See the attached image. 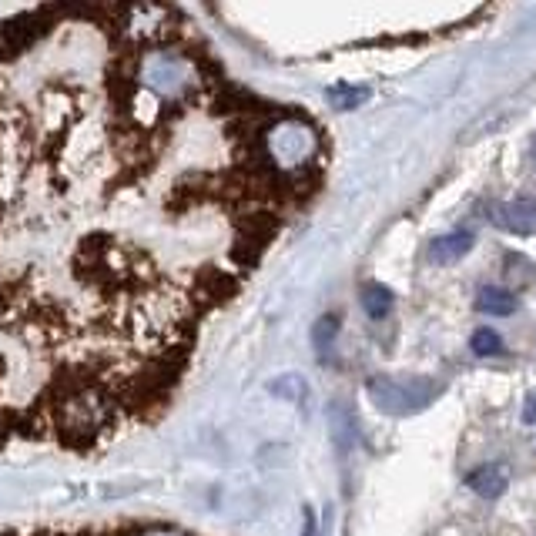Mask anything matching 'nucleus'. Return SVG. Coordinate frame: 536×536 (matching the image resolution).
<instances>
[{"label":"nucleus","mask_w":536,"mask_h":536,"mask_svg":"<svg viewBox=\"0 0 536 536\" xmlns=\"http://www.w3.org/2000/svg\"><path fill=\"white\" fill-rule=\"evenodd\" d=\"M335 332H339V319L335 315H325V319L315 322V332H312V342H315V349L325 352V346L335 339Z\"/></svg>","instance_id":"10"},{"label":"nucleus","mask_w":536,"mask_h":536,"mask_svg":"<svg viewBox=\"0 0 536 536\" xmlns=\"http://www.w3.org/2000/svg\"><path fill=\"white\" fill-rule=\"evenodd\" d=\"M469 248H473V235H469V232H453V235L436 238L433 248H429V255H433V262H439V265H453L463 255H469Z\"/></svg>","instance_id":"5"},{"label":"nucleus","mask_w":536,"mask_h":536,"mask_svg":"<svg viewBox=\"0 0 536 536\" xmlns=\"http://www.w3.org/2000/svg\"><path fill=\"white\" fill-rule=\"evenodd\" d=\"M325 98H329V104H332L335 111H356V108H362V104L372 98V91L366 88V84L339 81V84H332V88L325 91Z\"/></svg>","instance_id":"6"},{"label":"nucleus","mask_w":536,"mask_h":536,"mask_svg":"<svg viewBox=\"0 0 536 536\" xmlns=\"http://www.w3.org/2000/svg\"><path fill=\"white\" fill-rule=\"evenodd\" d=\"M469 490L486 496V500H496V496L506 493V486H510V469L506 463H490V466H480L476 473H469Z\"/></svg>","instance_id":"4"},{"label":"nucleus","mask_w":536,"mask_h":536,"mask_svg":"<svg viewBox=\"0 0 536 536\" xmlns=\"http://www.w3.org/2000/svg\"><path fill=\"white\" fill-rule=\"evenodd\" d=\"M469 346H473L476 356H500V352H503V339L490 329V325H486V329H476L473 332Z\"/></svg>","instance_id":"9"},{"label":"nucleus","mask_w":536,"mask_h":536,"mask_svg":"<svg viewBox=\"0 0 536 536\" xmlns=\"http://www.w3.org/2000/svg\"><path fill=\"white\" fill-rule=\"evenodd\" d=\"M369 396L376 402L379 413L386 416H416L433 402L443 386L426 376H413V379H392V376H376L369 379Z\"/></svg>","instance_id":"1"},{"label":"nucleus","mask_w":536,"mask_h":536,"mask_svg":"<svg viewBox=\"0 0 536 536\" xmlns=\"http://www.w3.org/2000/svg\"><path fill=\"white\" fill-rule=\"evenodd\" d=\"M476 309L486 315H513L516 312V295L506 289H483L476 295Z\"/></svg>","instance_id":"7"},{"label":"nucleus","mask_w":536,"mask_h":536,"mask_svg":"<svg viewBox=\"0 0 536 536\" xmlns=\"http://www.w3.org/2000/svg\"><path fill=\"white\" fill-rule=\"evenodd\" d=\"M362 309H366L369 319H386V315L392 312V292L386 289V285H366L359 295Z\"/></svg>","instance_id":"8"},{"label":"nucleus","mask_w":536,"mask_h":536,"mask_svg":"<svg viewBox=\"0 0 536 536\" xmlns=\"http://www.w3.org/2000/svg\"><path fill=\"white\" fill-rule=\"evenodd\" d=\"M490 218L496 228L510 235H536V201L516 198V201H493Z\"/></svg>","instance_id":"3"},{"label":"nucleus","mask_w":536,"mask_h":536,"mask_svg":"<svg viewBox=\"0 0 536 536\" xmlns=\"http://www.w3.org/2000/svg\"><path fill=\"white\" fill-rule=\"evenodd\" d=\"M141 84L161 101L181 98L191 84H195V71L181 54L175 51H151L141 61Z\"/></svg>","instance_id":"2"},{"label":"nucleus","mask_w":536,"mask_h":536,"mask_svg":"<svg viewBox=\"0 0 536 536\" xmlns=\"http://www.w3.org/2000/svg\"><path fill=\"white\" fill-rule=\"evenodd\" d=\"M302 536H315V516H312V510H305V533Z\"/></svg>","instance_id":"13"},{"label":"nucleus","mask_w":536,"mask_h":536,"mask_svg":"<svg viewBox=\"0 0 536 536\" xmlns=\"http://www.w3.org/2000/svg\"><path fill=\"white\" fill-rule=\"evenodd\" d=\"M272 392H275V396H285L289 402H302L305 382H302L299 376H285V379H279V382H272Z\"/></svg>","instance_id":"11"},{"label":"nucleus","mask_w":536,"mask_h":536,"mask_svg":"<svg viewBox=\"0 0 536 536\" xmlns=\"http://www.w3.org/2000/svg\"><path fill=\"white\" fill-rule=\"evenodd\" d=\"M523 423H530V426H536V389L526 396V406H523Z\"/></svg>","instance_id":"12"}]
</instances>
